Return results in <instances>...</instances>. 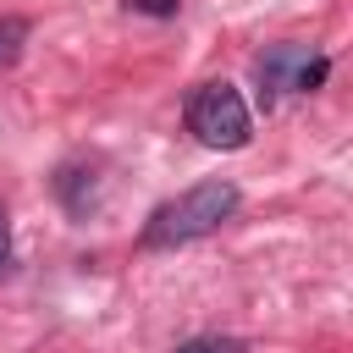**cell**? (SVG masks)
<instances>
[{
	"label": "cell",
	"mask_w": 353,
	"mask_h": 353,
	"mask_svg": "<svg viewBox=\"0 0 353 353\" xmlns=\"http://www.w3.org/2000/svg\"><path fill=\"white\" fill-rule=\"evenodd\" d=\"M237 210V182L226 176H210V182H193L188 193L165 199L149 221H143V248H182V243H199L210 232H221V221H232Z\"/></svg>",
	"instance_id": "1"
},
{
	"label": "cell",
	"mask_w": 353,
	"mask_h": 353,
	"mask_svg": "<svg viewBox=\"0 0 353 353\" xmlns=\"http://www.w3.org/2000/svg\"><path fill=\"white\" fill-rule=\"evenodd\" d=\"M182 121H188V132H193L204 149H243V143L254 138V110H248L243 88L226 83V77L199 83V88L188 94V105H182Z\"/></svg>",
	"instance_id": "2"
},
{
	"label": "cell",
	"mask_w": 353,
	"mask_h": 353,
	"mask_svg": "<svg viewBox=\"0 0 353 353\" xmlns=\"http://www.w3.org/2000/svg\"><path fill=\"white\" fill-rule=\"evenodd\" d=\"M254 72H259V83H265V99H276V94H287V88H298V94L320 88L325 72H331V61H325V55H309L303 44H276V50L259 55Z\"/></svg>",
	"instance_id": "3"
},
{
	"label": "cell",
	"mask_w": 353,
	"mask_h": 353,
	"mask_svg": "<svg viewBox=\"0 0 353 353\" xmlns=\"http://www.w3.org/2000/svg\"><path fill=\"white\" fill-rule=\"evenodd\" d=\"M55 199L66 204V215H88L94 210V171L88 165H61L55 171Z\"/></svg>",
	"instance_id": "4"
},
{
	"label": "cell",
	"mask_w": 353,
	"mask_h": 353,
	"mask_svg": "<svg viewBox=\"0 0 353 353\" xmlns=\"http://www.w3.org/2000/svg\"><path fill=\"white\" fill-rule=\"evenodd\" d=\"M28 44V17H0V66H11Z\"/></svg>",
	"instance_id": "5"
},
{
	"label": "cell",
	"mask_w": 353,
	"mask_h": 353,
	"mask_svg": "<svg viewBox=\"0 0 353 353\" xmlns=\"http://www.w3.org/2000/svg\"><path fill=\"white\" fill-rule=\"evenodd\" d=\"M176 353H248L243 336H188Z\"/></svg>",
	"instance_id": "6"
},
{
	"label": "cell",
	"mask_w": 353,
	"mask_h": 353,
	"mask_svg": "<svg viewBox=\"0 0 353 353\" xmlns=\"http://www.w3.org/2000/svg\"><path fill=\"white\" fill-rule=\"evenodd\" d=\"M127 11H138V17H176L182 0H127Z\"/></svg>",
	"instance_id": "7"
},
{
	"label": "cell",
	"mask_w": 353,
	"mask_h": 353,
	"mask_svg": "<svg viewBox=\"0 0 353 353\" xmlns=\"http://www.w3.org/2000/svg\"><path fill=\"white\" fill-rule=\"evenodd\" d=\"M0 265H11V221H6V210H0Z\"/></svg>",
	"instance_id": "8"
}]
</instances>
